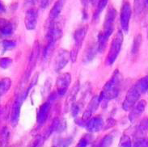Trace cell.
<instances>
[{"mask_svg":"<svg viewBox=\"0 0 148 147\" xmlns=\"http://www.w3.org/2000/svg\"><path fill=\"white\" fill-rule=\"evenodd\" d=\"M116 11L115 8H110L108 9L107 14L105 16L103 30L99 32L98 35V45L97 50L100 53H103L106 48L108 38L112 34L114 30V21L116 19Z\"/></svg>","mask_w":148,"mask_h":147,"instance_id":"cell-1","label":"cell"},{"mask_svg":"<svg viewBox=\"0 0 148 147\" xmlns=\"http://www.w3.org/2000/svg\"><path fill=\"white\" fill-rule=\"evenodd\" d=\"M121 83H122V77L121 75L120 72L116 70L111 77V79L104 84V88L99 96L100 103L103 101L107 102L108 100L116 98L120 92Z\"/></svg>","mask_w":148,"mask_h":147,"instance_id":"cell-2","label":"cell"},{"mask_svg":"<svg viewBox=\"0 0 148 147\" xmlns=\"http://www.w3.org/2000/svg\"><path fill=\"white\" fill-rule=\"evenodd\" d=\"M123 43V34L121 30H118L117 32L113 36L112 43L110 44V48L108 51V54L106 58V65L112 66L115 62L116 57L119 55L121 46Z\"/></svg>","mask_w":148,"mask_h":147,"instance_id":"cell-3","label":"cell"},{"mask_svg":"<svg viewBox=\"0 0 148 147\" xmlns=\"http://www.w3.org/2000/svg\"><path fill=\"white\" fill-rule=\"evenodd\" d=\"M88 27L87 25H85V26H83L81 28H79L75 32V34H74L75 44H74L72 50L70 53V57H71V59L73 62H75L77 60L78 53H79V51L80 48L83 44L84 38L86 36L87 32H88Z\"/></svg>","mask_w":148,"mask_h":147,"instance_id":"cell-4","label":"cell"},{"mask_svg":"<svg viewBox=\"0 0 148 147\" xmlns=\"http://www.w3.org/2000/svg\"><path fill=\"white\" fill-rule=\"evenodd\" d=\"M100 99H99V96H95L90 101V103L88 105V108L85 110L84 114L82 116V117L79 120H76L75 122L77 124H79V126H84L85 124H87L88 120H90L91 116L93 114V112L96 111V109L98 108L99 105H100Z\"/></svg>","mask_w":148,"mask_h":147,"instance_id":"cell-5","label":"cell"},{"mask_svg":"<svg viewBox=\"0 0 148 147\" xmlns=\"http://www.w3.org/2000/svg\"><path fill=\"white\" fill-rule=\"evenodd\" d=\"M141 96L140 92L138 90L135 85L130 88V90L127 92L125 99L122 103V107L125 111H129L132 108L138 101H139V98Z\"/></svg>","mask_w":148,"mask_h":147,"instance_id":"cell-6","label":"cell"},{"mask_svg":"<svg viewBox=\"0 0 148 147\" xmlns=\"http://www.w3.org/2000/svg\"><path fill=\"white\" fill-rule=\"evenodd\" d=\"M39 53H40V46H39V43L38 41H36L34 44H33V47H32V52H31V54L29 57V60H28V64L26 68V70H25V74H24V79L25 81L28 80L30 77V75L32 72V70H34V68L36 66V61L38 58V56H39Z\"/></svg>","mask_w":148,"mask_h":147,"instance_id":"cell-7","label":"cell"},{"mask_svg":"<svg viewBox=\"0 0 148 147\" xmlns=\"http://www.w3.org/2000/svg\"><path fill=\"white\" fill-rule=\"evenodd\" d=\"M71 83V75L70 73H62L57 79V92L60 96H64L67 92L69 86Z\"/></svg>","mask_w":148,"mask_h":147,"instance_id":"cell-8","label":"cell"},{"mask_svg":"<svg viewBox=\"0 0 148 147\" xmlns=\"http://www.w3.org/2000/svg\"><path fill=\"white\" fill-rule=\"evenodd\" d=\"M131 15H132L131 5L129 2H124L121 9V25L122 30L125 32H128Z\"/></svg>","mask_w":148,"mask_h":147,"instance_id":"cell-9","label":"cell"},{"mask_svg":"<svg viewBox=\"0 0 148 147\" xmlns=\"http://www.w3.org/2000/svg\"><path fill=\"white\" fill-rule=\"evenodd\" d=\"M25 98L24 97V94L22 95H18L16 96V99L13 103L12 108V112H11V124L13 127L17 125L19 119H20V108L22 106V103L24 102Z\"/></svg>","mask_w":148,"mask_h":147,"instance_id":"cell-10","label":"cell"},{"mask_svg":"<svg viewBox=\"0 0 148 147\" xmlns=\"http://www.w3.org/2000/svg\"><path fill=\"white\" fill-rule=\"evenodd\" d=\"M71 58L70 53L65 49H60L58 55H57L56 60H55V66L54 69L57 72H59L68 63L69 59Z\"/></svg>","mask_w":148,"mask_h":147,"instance_id":"cell-11","label":"cell"},{"mask_svg":"<svg viewBox=\"0 0 148 147\" xmlns=\"http://www.w3.org/2000/svg\"><path fill=\"white\" fill-rule=\"evenodd\" d=\"M51 108V104L50 102H45L42 105H40V107L38 109L37 111V116H36V121L38 125H43L45 121L48 119L49 114Z\"/></svg>","mask_w":148,"mask_h":147,"instance_id":"cell-12","label":"cell"},{"mask_svg":"<svg viewBox=\"0 0 148 147\" xmlns=\"http://www.w3.org/2000/svg\"><path fill=\"white\" fill-rule=\"evenodd\" d=\"M24 23L28 30H33L36 28L37 23V12L35 9L31 8L26 12Z\"/></svg>","mask_w":148,"mask_h":147,"instance_id":"cell-13","label":"cell"},{"mask_svg":"<svg viewBox=\"0 0 148 147\" xmlns=\"http://www.w3.org/2000/svg\"><path fill=\"white\" fill-rule=\"evenodd\" d=\"M146 104H147L146 101L143 99H141L138 101L136 104L131 108V111L129 114V119L131 122H134L143 114L146 107Z\"/></svg>","mask_w":148,"mask_h":147,"instance_id":"cell-14","label":"cell"},{"mask_svg":"<svg viewBox=\"0 0 148 147\" xmlns=\"http://www.w3.org/2000/svg\"><path fill=\"white\" fill-rule=\"evenodd\" d=\"M104 121L100 116H95L88 120L86 124V129L88 132L96 133L100 131L104 128Z\"/></svg>","mask_w":148,"mask_h":147,"instance_id":"cell-15","label":"cell"},{"mask_svg":"<svg viewBox=\"0 0 148 147\" xmlns=\"http://www.w3.org/2000/svg\"><path fill=\"white\" fill-rule=\"evenodd\" d=\"M0 32L3 36H10L13 32L12 24L5 19H0Z\"/></svg>","mask_w":148,"mask_h":147,"instance_id":"cell-16","label":"cell"},{"mask_svg":"<svg viewBox=\"0 0 148 147\" xmlns=\"http://www.w3.org/2000/svg\"><path fill=\"white\" fill-rule=\"evenodd\" d=\"M63 6H64V1H58L57 3H55L49 12V20H54L58 17L63 8Z\"/></svg>","mask_w":148,"mask_h":147,"instance_id":"cell-17","label":"cell"},{"mask_svg":"<svg viewBox=\"0 0 148 147\" xmlns=\"http://www.w3.org/2000/svg\"><path fill=\"white\" fill-rule=\"evenodd\" d=\"M80 85L79 82L77 81L76 83L75 84V86L71 88V90L70 91V92L68 93V96H67V99L66 101V107H67L68 105H70L71 103H74V101L75 99L76 96H77V94L79 91Z\"/></svg>","mask_w":148,"mask_h":147,"instance_id":"cell-18","label":"cell"},{"mask_svg":"<svg viewBox=\"0 0 148 147\" xmlns=\"http://www.w3.org/2000/svg\"><path fill=\"white\" fill-rule=\"evenodd\" d=\"M12 86V80L9 78H5L0 80V96H3L9 91Z\"/></svg>","mask_w":148,"mask_h":147,"instance_id":"cell-19","label":"cell"},{"mask_svg":"<svg viewBox=\"0 0 148 147\" xmlns=\"http://www.w3.org/2000/svg\"><path fill=\"white\" fill-rule=\"evenodd\" d=\"M138 90L140 92L141 94L148 92V76H146L144 78L141 79L137 82L135 84Z\"/></svg>","mask_w":148,"mask_h":147,"instance_id":"cell-20","label":"cell"},{"mask_svg":"<svg viewBox=\"0 0 148 147\" xmlns=\"http://www.w3.org/2000/svg\"><path fill=\"white\" fill-rule=\"evenodd\" d=\"M9 135L10 133H9L8 128H3L0 133V147H8Z\"/></svg>","mask_w":148,"mask_h":147,"instance_id":"cell-21","label":"cell"},{"mask_svg":"<svg viewBox=\"0 0 148 147\" xmlns=\"http://www.w3.org/2000/svg\"><path fill=\"white\" fill-rule=\"evenodd\" d=\"M148 132V118L143 119L137 129V133L138 136H144Z\"/></svg>","mask_w":148,"mask_h":147,"instance_id":"cell-22","label":"cell"},{"mask_svg":"<svg viewBox=\"0 0 148 147\" xmlns=\"http://www.w3.org/2000/svg\"><path fill=\"white\" fill-rule=\"evenodd\" d=\"M141 44H142V35L141 34H138L134 37V42H133L132 49H131L133 55H135V54H137L138 53Z\"/></svg>","mask_w":148,"mask_h":147,"instance_id":"cell-23","label":"cell"},{"mask_svg":"<svg viewBox=\"0 0 148 147\" xmlns=\"http://www.w3.org/2000/svg\"><path fill=\"white\" fill-rule=\"evenodd\" d=\"M108 2V1H107V0H102V1H99V3H98V6H97V8H96V12H95L94 15H93V20H98L99 16L100 15V13L102 12V11L104 10V8L107 6Z\"/></svg>","mask_w":148,"mask_h":147,"instance_id":"cell-24","label":"cell"},{"mask_svg":"<svg viewBox=\"0 0 148 147\" xmlns=\"http://www.w3.org/2000/svg\"><path fill=\"white\" fill-rule=\"evenodd\" d=\"M113 139H114V137L112 134H107L101 139L97 147H110Z\"/></svg>","mask_w":148,"mask_h":147,"instance_id":"cell-25","label":"cell"},{"mask_svg":"<svg viewBox=\"0 0 148 147\" xmlns=\"http://www.w3.org/2000/svg\"><path fill=\"white\" fill-rule=\"evenodd\" d=\"M71 142H72V139L70 137L57 139L52 147H69V146L71 143Z\"/></svg>","mask_w":148,"mask_h":147,"instance_id":"cell-26","label":"cell"},{"mask_svg":"<svg viewBox=\"0 0 148 147\" xmlns=\"http://www.w3.org/2000/svg\"><path fill=\"white\" fill-rule=\"evenodd\" d=\"M96 49L95 48H90L88 49V51L84 53V62H88L90 61H92L95 56H96Z\"/></svg>","mask_w":148,"mask_h":147,"instance_id":"cell-27","label":"cell"},{"mask_svg":"<svg viewBox=\"0 0 148 147\" xmlns=\"http://www.w3.org/2000/svg\"><path fill=\"white\" fill-rule=\"evenodd\" d=\"M120 146L121 147H132V142L130 137L126 135H123L121 138Z\"/></svg>","mask_w":148,"mask_h":147,"instance_id":"cell-28","label":"cell"},{"mask_svg":"<svg viewBox=\"0 0 148 147\" xmlns=\"http://www.w3.org/2000/svg\"><path fill=\"white\" fill-rule=\"evenodd\" d=\"M133 147H148V139L141 137L135 141Z\"/></svg>","mask_w":148,"mask_h":147,"instance_id":"cell-29","label":"cell"},{"mask_svg":"<svg viewBox=\"0 0 148 147\" xmlns=\"http://www.w3.org/2000/svg\"><path fill=\"white\" fill-rule=\"evenodd\" d=\"M3 48L6 49V50H8V49H14L16 46V41H14V40H3Z\"/></svg>","mask_w":148,"mask_h":147,"instance_id":"cell-30","label":"cell"},{"mask_svg":"<svg viewBox=\"0 0 148 147\" xmlns=\"http://www.w3.org/2000/svg\"><path fill=\"white\" fill-rule=\"evenodd\" d=\"M82 108V106H80L79 103H74L71 106V113L74 117H76L79 115L80 110Z\"/></svg>","mask_w":148,"mask_h":147,"instance_id":"cell-31","label":"cell"},{"mask_svg":"<svg viewBox=\"0 0 148 147\" xmlns=\"http://www.w3.org/2000/svg\"><path fill=\"white\" fill-rule=\"evenodd\" d=\"M12 63V58H9V57H3L2 59H0V66L3 69H7L9 67Z\"/></svg>","mask_w":148,"mask_h":147,"instance_id":"cell-32","label":"cell"},{"mask_svg":"<svg viewBox=\"0 0 148 147\" xmlns=\"http://www.w3.org/2000/svg\"><path fill=\"white\" fill-rule=\"evenodd\" d=\"M37 79H38V75H35V76L33 77V79H32V81H31V83H30V85H29V87L28 88V89L25 91V92H24V98H26L27 97V96H28V92H30V90L32 89L35 85L36 84V83H37Z\"/></svg>","mask_w":148,"mask_h":147,"instance_id":"cell-33","label":"cell"},{"mask_svg":"<svg viewBox=\"0 0 148 147\" xmlns=\"http://www.w3.org/2000/svg\"><path fill=\"white\" fill-rule=\"evenodd\" d=\"M43 142H44V139L42 137L40 136H38L35 137L34 141L32 142V145H31V147H42L43 146Z\"/></svg>","mask_w":148,"mask_h":147,"instance_id":"cell-34","label":"cell"},{"mask_svg":"<svg viewBox=\"0 0 148 147\" xmlns=\"http://www.w3.org/2000/svg\"><path fill=\"white\" fill-rule=\"evenodd\" d=\"M89 144V138L88 137H84L79 140L78 145L76 146V147H87Z\"/></svg>","mask_w":148,"mask_h":147,"instance_id":"cell-35","label":"cell"},{"mask_svg":"<svg viewBox=\"0 0 148 147\" xmlns=\"http://www.w3.org/2000/svg\"><path fill=\"white\" fill-rule=\"evenodd\" d=\"M116 120L114 119H108L107 120V124H106V126H104L103 129H104V130L105 129H110V128L113 127L115 124H116Z\"/></svg>","mask_w":148,"mask_h":147,"instance_id":"cell-36","label":"cell"},{"mask_svg":"<svg viewBox=\"0 0 148 147\" xmlns=\"http://www.w3.org/2000/svg\"><path fill=\"white\" fill-rule=\"evenodd\" d=\"M49 5V1H41V3H40V7L44 9L47 8Z\"/></svg>","mask_w":148,"mask_h":147,"instance_id":"cell-37","label":"cell"},{"mask_svg":"<svg viewBox=\"0 0 148 147\" xmlns=\"http://www.w3.org/2000/svg\"><path fill=\"white\" fill-rule=\"evenodd\" d=\"M3 8H4L3 5V4L0 3V12H3Z\"/></svg>","mask_w":148,"mask_h":147,"instance_id":"cell-38","label":"cell"}]
</instances>
